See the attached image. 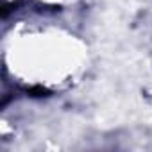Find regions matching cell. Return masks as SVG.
<instances>
[]
</instances>
